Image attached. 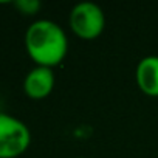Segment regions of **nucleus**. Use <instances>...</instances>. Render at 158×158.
<instances>
[{"label":"nucleus","mask_w":158,"mask_h":158,"mask_svg":"<svg viewBox=\"0 0 158 158\" xmlns=\"http://www.w3.org/2000/svg\"><path fill=\"white\" fill-rule=\"evenodd\" d=\"M54 89V73L53 68L36 65L30 70L23 79V92L30 99L39 101L47 98Z\"/></svg>","instance_id":"nucleus-4"},{"label":"nucleus","mask_w":158,"mask_h":158,"mask_svg":"<svg viewBox=\"0 0 158 158\" xmlns=\"http://www.w3.org/2000/svg\"><path fill=\"white\" fill-rule=\"evenodd\" d=\"M31 132L19 118L0 112V158H17L28 150Z\"/></svg>","instance_id":"nucleus-2"},{"label":"nucleus","mask_w":158,"mask_h":158,"mask_svg":"<svg viewBox=\"0 0 158 158\" xmlns=\"http://www.w3.org/2000/svg\"><path fill=\"white\" fill-rule=\"evenodd\" d=\"M139 90L147 96H158V56L143 57L135 70Z\"/></svg>","instance_id":"nucleus-5"},{"label":"nucleus","mask_w":158,"mask_h":158,"mask_svg":"<svg viewBox=\"0 0 158 158\" xmlns=\"http://www.w3.org/2000/svg\"><path fill=\"white\" fill-rule=\"evenodd\" d=\"M14 6L19 10V13L25 16H34L40 10V2H37V0H17V2H14Z\"/></svg>","instance_id":"nucleus-6"},{"label":"nucleus","mask_w":158,"mask_h":158,"mask_svg":"<svg viewBox=\"0 0 158 158\" xmlns=\"http://www.w3.org/2000/svg\"><path fill=\"white\" fill-rule=\"evenodd\" d=\"M79 158H82V156H79Z\"/></svg>","instance_id":"nucleus-7"},{"label":"nucleus","mask_w":158,"mask_h":158,"mask_svg":"<svg viewBox=\"0 0 158 158\" xmlns=\"http://www.w3.org/2000/svg\"><path fill=\"white\" fill-rule=\"evenodd\" d=\"M25 48L36 65L53 68L65 59L68 39L60 25L48 19H39L25 33Z\"/></svg>","instance_id":"nucleus-1"},{"label":"nucleus","mask_w":158,"mask_h":158,"mask_svg":"<svg viewBox=\"0 0 158 158\" xmlns=\"http://www.w3.org/2000/svg\"><path fill=\"white\" fill-rule=\"evenodd\" d=\"M68 23L71 31L82 40L98 39L106 27V16L101 6L93 2H82L73 6Z\"/></svg>","instance_id":"nucleus-3"}]
</instances>
